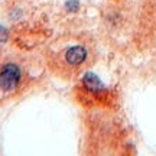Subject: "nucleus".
<instances>
[{
	"mask_svg": "<svg viewBox=\"0 0 156 156\" xmlns=\"http://www.w3.org/2000/svg\"><path fill=\"white\" fill-rule=\"evenodd\" d=\"M88 48L84 44L65 41L62 45L56 46L55 51L52 52L54 59L51 65L61 75H71L85 65L88 59Z\"/></svg>",
	"mask_w": 156,
	"mask_h": 156,
	"instance_id": "nucleus-1",
	"label": "nucleus"
},
{
	"mask_svg": "<svg viewBox=\"0 0 156 156\" xmlns=\"http://www.w3.org/2000/svg\"><path fill=\"white\" fill-rule=\"evenodd\" d=\"M22 68L16 62H7L0 68V91L10 94L19 88L22 83Z\"/></svg>",
	"mask_w": 156,
	"mask_h": 156,
	"instance_id": "nucleus-2",
	"label": "nucleus"
},
{
	"mask_svg": "<svg viewBox=\"0 0 156 156\" xmlns=\"http://www.w3.org/2000/svg\"><path fill=\"white\" fill-rule=\"evenodd\" d=\"M84 85H85V88H88L90 91H93V93H100L101 90H104L103 83L95 77L94 74H87V75L84 77Z\"/></svg>",
	"mask_w": 156,
	"mask_h": 156,
	"instance_id": "nucleus-3",
	"label": "nucleus"
}]
</instances>
